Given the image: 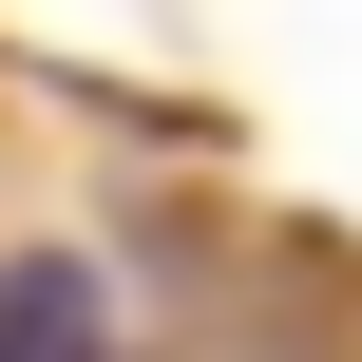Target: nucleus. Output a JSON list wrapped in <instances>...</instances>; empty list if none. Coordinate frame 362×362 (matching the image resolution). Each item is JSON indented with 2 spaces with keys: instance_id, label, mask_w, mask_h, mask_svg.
Instances as JSON below:
<instances>
[{
  "instance_id": "1",
  "label": "nucleus",
  "mask_w": 362,
  "mask_h": 362,
  "mask_svg": "<svg viewBox=\"0 0 362 362\" xmlns=\"http://www.w3.org/2000/svg\"><path fill=\"white\" fill-rule=\"evenodd\" d=\"M95 344H115V286H95L76 248L0 267V362H95Z\"/></svg>"
}]
</instances>
